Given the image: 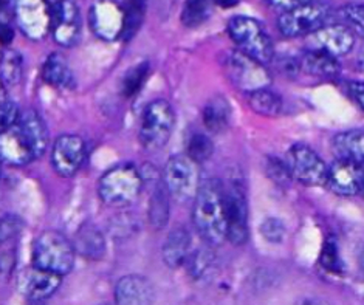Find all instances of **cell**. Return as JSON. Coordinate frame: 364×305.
Instances as JSON below:
<instances>
[{
	"mask_svg": "<svg viewBox=\"0 0 364 305\" xmlns=\"http://www.w3.org/2000/svg\"><path fill=\"white\" fill-rule=\"evenodd\" d=\"M285 10L277 17V28L287 38L314 34L326 27L328 5L321 2L284 4Z\"/></svg>",
	"mask_w": 364,
	"mask_h": 305,
	"instance_id": "6",
	"label": "cell"
},
{
	"mask_svg": "<svg viewBox=\"0 0 364 305\" xmlns=\"http://www.w3.org/2000/svg\"><path fill=\"white\" fill-rule=\"evenodd\" d=\"M363 265H364V255H363Z\"/></svg>",
	"mask_w": 364,
	"mask_h": 305,
	"instance_id": "48",
	"label": "cell"
},
{
	"mask_svg": "<svg viewBox=\"0 0 364 305\" xmlns=\"http://www.w3.org/2000/svg\"><path fill=\"white\" fill-rule=\"evenodd\" d=\"M314 47L335 58L348 55L355 46V34L346 25H326L311 34Z\"/></svg>",
	"mask_w": 364,
	"mask_h": 305,
	"instance_id": "17",
	"label": "cell"
},
{
	"mask_svg": "<svg viewBox=\"0 0 364 305\" xmlns=\"http://www.w3.org/2000/svg\"><path fill=\"white\" fill-rule=\"evenodd\" d=\"M14 259H16L14 252L10 250L0 252V279L10 277V274L14 269V264H16Z\"/></svg>",
	"mask_w": 364,
	"mask_h": 305,
	"instance_id": "40",
	"label": "cell"
},
{
	"mask_svg": "<svg viewBox=\"0 0 364 305\" xmlns=\"http://www.w3.org/2000/svg\"><path fill=\"white\" fill-rule=\"evenodd\" d=\"M223 67L231 82L247 93L268 89L272 82V76L267 72L265 65L259 64L257 60L248 58L239 50L227 55L223 59Z\"/></svg>",
	"mask_w": 364,
	"mask_h": 305,
	"instance_id": "9",
	"label": "cell"
},
{
	"mask_svg": "<svg viewBox=\"0 0 364 305\" xmlns=\"http://www.w3.org/2000/svg\"><path fill=\"white\" fill-rule=\"evenodd\" d=\"M261 232H262L264 239H267L268 242H272V243L281 242L284 234H285L284 223L277 219H267L261 225Z\"/></svg>",
	"mask_w": 364,
	"mask_h": 305,
	"instance_id": "39",
	"label": "cell"
},
{
	"mask_svg": "<svg viewBox=\"0 0 364 305\" xmlns=\"http://www.w3.org/2000/svg\"><path fill=\"white\" fill-rule=\"evenodd\" d=\"M169 220V194L166 186L160 185L154 189L149 200V222L154 228L161 230Z\"/></svg>",
	"mask_w": 364,
	"mask_h": 305,
	"instance_id": "26",
	"label": "cell"
},
{
	"mask_svg": "<svg viewBox=\"0 0 364 305\" xmlns=\"http://www.w3.org/2000/svg\"><path fill=\"white\" fill-rule=\"evenodd\" d=\"M48 130L36 110H23L17 123L0 132V160L10 166H25L46 154Z\"/></svg>",
	"mask_w": 364,
	"mask_h": 305,
	"instance_id": "1",
	"label": "cell"
},
{
	"mask_svg": "<svg viewBox=\"0 0 364 305\" xmlns=\"http://www.w3.org/2000/svg\"><path fill=\"white\" fill-rule=\"evenodd\" d=\"M73 247L77 255L89 260H100L106 255V239L98 226L93 223L81 225L76 232Z\"/></svg>",
	"mask_w": 364,
	"mask_h": 305,
	"instance_id": "21",
	"label": "cell"
},
{
	"mask_svg": "<svg viewBox=\"0 0 364 305\" xmlns=\"http://www.w3.org/2000/svg\"><path fill=\"white\" fill-rule=\"evenodd\" d=\"M23 230V220L16 214H5L0 217V245L19 236Z\"/></svg>",
	"mask_w": 364,
	"mask_h": 305,
	"instance_id": "34",
	"label": "cell"
},
{
	"mask_svg": "<svg viewBox=\"0 0 364 305\" xmlns=\"http://www.w3.org/2000/svg\"><path fill=\"white\" fill-rule=\"evenodd\" d=\"M228 34L239 51L259 64H270L274 58L273 42L256 19L247 16H234L228 22Z\"/></svg>",
	"mask_w": 364,
	"mask_h": 305,
	"instance_id": "5",
	"label": "cell"
},
{
	"mask_svg": "<svg viewBox=\"0 0 364 305\" xmlns=\"http://www.w3.org/2000/svg\"><path fill=\"white\" fill-rule=\"evenodd\" d=\"M348 93L352 101L364 112V81H353L348 84Z\"/></svg>",
	"mask_w": 364,
	"mask_h": 305,
	"instance_id": "41",
	"label": "cell"
},
{
	"mask_svg": "<svg viewBox=\"0 0 364 305\" xmlns=\"http://www.w3.org/2000/svg\"><path fill=\"white\" fill-rule=\"evenodd\" d=\"M211 13L210 2H186L183 13H181V22L185 23V27L194 28L206 22Z\"/></svg>",
	"mask_w": 364,
	"mask_h": 305,
	"instance_id": "31",
	"label": "cell"
},
{
	"mask_svg": "<svg viewBox=\"0 0 364 305\" xmlns=\"http://www.w3.org/2000/svg\"><path fill=\"white\" fill-rule=\"evenodd\" d=\"M230 104L223 97H214L206 102L203 107V123L208 130H211L214 134H219L225 130L230 124Z\"/></svg>",
	"mask_w": 364,
	"mask_h": 305,
	"instance_id": "25",
	"label": "cell"
},
{
	"mask_svg": "<svg viewBox=\"0 0 364 305\" xmlns=\"http://www.w3.org/2000/svg\"><path fill=\"white\" fill-rule=\"evenodd\" d=\"M319 262L323 265L327 272L340 274L343 272V262L340 257V251H338V247L335 240H327L323 247V251H321L319 256Z\"/></svg>",
	"mask_w": 364,
	"mask_h": 305,
	"instance_id": "33",
	"label": "cell"
},
{
	"mask_svg": "<svg viewBox=\"0 0 364 305\" xmlns=\"http://www.w3.org/2000/svg\"><path fill=\"white\" fill-rule=\"evenodd\" d=\"M360 196L364 198V164L361 166V183H360Z\"/></svg>",
	"mask_w": 364,
	"mask_h": 305,
	"instance_id": "46",
	"label": "cell"
},
{
	"mask_svg": "<svg viewBox=\"0 0 364 305\" xmlns=\"http://www.w3.org/2000/svg\"><path fill=\"white\" fill-rule=\"evenodd\" d=\"M191 245H193V239L185 228H176L171 231L163 243L161 252L164 264L171 268H178L186 264L191 256Z\"/></svg>",
	"mask_w": 364,
	"mask_h": 305,
	"instance_id": "22",
	"label": "cell"
},
{
	"mask_svg": "<svg viewBox=\"0 0 364 305\" xmlns=\"http://www.w3.org/2000/svg\"><path fill=\"white\" fill-rule=\"evenodd\" d=\"M299 65L309 75L318 77H335L341 72V65L338 63V58L318 48H307L301 56Z\"/></svg>",
	"mask_w": 364,
	"mask_h": 305,
	"instance_id": "23",
	"label": "cell"
},
{
	"mask_svg": "<svg viewBox=\"0 0 364 305\" xmlns=\"http://www.w3.org/2000/svg\"><path fill=\"white\" fill-rule=\"evenodd\" d=\"M193 202V222L197 232L208 245H220L227 240L225 193L220 180H203Z\"/></svg>",
	"mask_w": 364,
	"mask_h": 305,
	"instance_id": "2",
	"label": "cell"
},
{
	"mask_svg": "<svg viewBox=\"0 0 364 305\" xmlns=\"http://www.w3.org/2000/svg\"><path fill=\"white\" fill-rule=\"evenodd\" d=\"M42 80L55 89H73L75 76L67 59L60 53H51L42 67Z\"/></svg>",
	"mask_w": 364,
	"mask_h": 305,
	"instance_id": "24",
	"label": "cell"
},
{
	"mask_svg": "<svg viewBox=\"0 0 364 305\" xmlns=\"http://www.w3.org/2000/svg\"><path fill=\"white\" fill-rule=\"evenodd\" d=\"M124 4L97 2L90 8V25L95 34L101 39H121L124 30Z\"/></svg>",
	"mask_w": 364,
	"mask_h": 305,
	"instance_id": "14",
	"label": "cell"
},
{
	"mask_svg": "<svg viewBox=\"0 0 364 305\" xmlns=\"http://www.w3.org/2000/svg\"><path fill=\"white\" fill-rule=\"evenodd\" d=\"M124 11H126V19H124V30L121 34V39H131L134 34L140 28L143 22V14H144V4L141 2H129L124 4Z\"/></svg>",
	"mask_w": 364,
	"mask_h": 305,
	"instance_id": "32",
	"label": "cell"
},
{
	"mask_svg": "<svg viewBox=\"0 0 364 305\" xmlns=\"http://www.w3.org/2000/svg\"><path fill=\"white\" fill-rule=\"evenodd\" d=\"M186 264H189V273L194 277H203L206 273H210L213 256L208 251H196L194 255L191 252Z\"/></svg>",
	"mask_w": 364,
	"mask_h": 305,
	"instance_id": "36",
	"label": "cell"
},
{
	"mask_svg": "<svg viewBox=\"0 0 364 305\" xmlns=\"http://www.w3.org/2000/svg\"><path fill=\"white\" fill-rule=\"evenodd\" d=\"M154 301V285L141 274L123 276L115 285L117 305H152Z\"/></svg>",
	"mask_w": 364,
	"mask_h": 305,
	"instance_id": "16",
	"label": "cell"
},
{
	"mask_svg": "<svg viewBox=\"0 0 364 305\" xmlns=\"http://www.w3.org/2000/svg\"><path fill=\"white\" fill-rule=\"evenodd\" d=\"M14 38V30L8 21H4L2 17H0V42L4 43V46H8Z\"/></svg>",
	"mask_w": 364,
	"mask_h": 305,
	"instance_id": "42",
	"label": "cell"
},
{
	"mask_svg": "<svg viewBox=\"0 0 364 305\" xmlns=\"http://www.w3.org/2000/svg\"><path fill=\"white\" fill-rule=\"evenodd\" d=\"M225 214H227V239L232 245H244L248 240V203L245 189L239 181L223 185Z\"/></svg>",
	"mask_w": 364,
	"mask_h": 305,
	"instance_id": "11",
	"label": "cell"
},
{
	"mask_svg": "<svg viewBox=\"0 0 364 305\" xmlns=\"http://www.w3.org/2000/svg\"><path fill=\"white\" fill-rule=\"evenodd\" d=\"M248 102L251 109L264 117H276L282 110V100L268 89L248 93Z\"/></svg>",
	"mask_w": 364,
	"mask_h": 305,
	"instance_id": "27",
	"label": "cell"
},
{
	"mask_svg": "<svg viewBox=\"0 0 364 305\" xmlns=\"http://www.w3.org/2000/svg\"><path fill=\"white\" fill-rule=\"evenodd\" d=\"M0 176H2V160H0Z\"/></svg>",
	"mask_w": 364,
	"mask_h": 305,
	"instance_id": "47",
	"label": "cell"
},
{
	"mask_svg": "<svg viewBox=\"0 0 364 305\" xmlns=\"http://www.w3.org/2000/svg\"><path fill=\"white\" fill-rule=\"evenodd\" d=\"M213 152H214V144L211 141V138L208 137V135L200 134V132H196V134H193V135L188 138L186 155L196 164L210 160Z\"/></svg>",
	"mask_w": 364,
	"mask_h": 305,
	"instance_id": "29",
	"label": "cell"
},
{
	"mask_svg": "<svg viewBox=\"0 0 364 305\" xmlns=\"http://www.w3.org/2000/svg\"><path fill=\"white\" fill-rule=\"evenodd\" d=\"M22 77V58L17 51L5 48L0 56V80L5 85H14Z\"/></svg>",
	"mask_w": 364,
	"mask_h": 305,
	"instance_id": "28",
	"label": "cell"
},
{
	"mask_svg": "<svg viewBox=\"0 0 364 305\" xmlns=\"http://www.w3.org/2000/svg\"><path fill=\"white\" fill-rule=\"evenodd\" d=\"M176 124V112L166 100H155L146 106L141 126L140 143L146 151H159L169 141Z\"/></svg>",
	"mask_w": 364,
	"mask_h": 305,
	"instance_id": "7",
	"label": "cell"
},
{
	"mask_svg": "<svg viewBox=\"0 0 364 305\" xmlns=\"http://www.w3.org/2000/svg\"><path fill=\"white\" fill-rule=\"evenodd\" d=\"M200 183L197 164L188 155H172L168 160L163 171V185L177 202L194 200Z\"/></svg>",
	"mask_w": 364,
	"mask_h": 305,
	"instance_id": "8",
	"label": "cell"
},
{
	"mask_svg": "<svg viewBox=\"0 0 364 305\" xmlns=\"http://www.w3.org/2000/svg\"><path fill=\"white\" fill-rule=\"evenodd\" d=\"M344 19L353 34L364 38V4H349L344 8Z\"/></svg>",
	"mask_w": 364,
	"mask_h": 305,
	"instance_id": "35",
	"label": "cell"
},
{
	"mask_svg": "<svg viewBox=\"0 0 364 305\" xmlns=\"http://www.w3.org/2000/svg\"><path fill=\"white\" fill-rule=\"evenodd\" d=\"M21 113L22 112L19 110V106L11 101L0 104V132L13 127L17 123V119H19Z\"/></svg>",
	"mask_w": 364,
	"mask_h": 305,
	"instance_id": "37",
	"label": "cell"
},
{
	"mask_svg": "<svg viewBox=\"0 0 364 305\" xmlns=\"http://www.w3.org/2000/svg\"><path fill=\"white\" fill-rule=\"evenodd\" d=\"M355 65H357L360 72L364 73V46L360 48V51L357 53V58H355Z\"/></svg>",
	"mask_w": 364,
	"mask_h": 305,
	"instance_id": "44",
	"label": "cell"
},
{
	"mask_svg": "<svg viewBox=\"0 0 364 305\" xmlns=\"http://www.w3.org/2000/svg\"><path fill=\"white\" fill-rule=\"evenodd\" d=\"M59 287L60 276L47 273L36 267L25 269L19 277V290L30 301L47 299L58 291Z\"/></svg>",
	"mask_w": 364,
	"mask_h": 305,
	"instance_id": "18",
	"label": "cell"
},
{
	"mask_svg": "<svg viewBox=\"0 0 364 305\" xmlns=\"http://www.w3.org/2000/svg\"><path fill=\"white\" fill-rule=\"evenodd\" d=\"M336 160L349 161L363 166L364 164V130L353 129L338 134L332 141Z\"/></svg>",
	"mask_w": 364,
	"mask_h": 305,
	"instance_id": "20",
	"label": "cell"
},
{
	"mask_svg": "<svg viewBox=\"0 0 364 305\" xmlns=\"http://www.w3.org/2000/svg\"><path fill=\"white\" fill-rule=\"evenodd\" d=\"M143 188L141 173L134 164H118L100 178L98 194L104 203L114 208L132 205Z\"/></svg>",
	"mask_w": 364,
	"mask_h": 305,
	"instance_id": "4",
	"label": "cell"
},
{
	"mask_svg": "<svg viewBox=\"0 0 364 305\" xmlns=\"http://www.w3.org/2000/svg\"><path fill=\"white\" fill-rule=\"evenodd\" d=\"M5 97H6V90H5V84H4V81L0 80V104L2 102H5L6 100H5Z\"/></svg>",
	"mask_w": 364,
	"mask_h": 305,
	"instance_id": "45",
	"label": "cell"
},
{
	"mask_svg": "<svg viewBox=\"0 0 364 305\" xmlns=\"http://www.w3.org/2000/svg\"><path fill=\"white\" fill-rule=\"evenodd\" d=\"M296 305H331V304L321 298H304V299H299Z\"/></svg>",
	"mask_w": 364,
	"mask_h": 305,
	"instance_id": "43",
	"label": "cell"
},
{
	"mask_svg": "<svg viewBox=\"0 0 364 305\" xmlns=\"http://www.w3.org/2000/svg\"><path fill=\"white\" fill-rule=\"evenodd\" d=\"M50 33L63 47H73L81 36V16L73 2H47Z\"/></svg>",
	"mask_w": 364,
	"mask_h": 305,
	"instance_id": "12",
	"label": "cell"
},
{
	"mask_svg": "<svg viewBox=\"0 0 364 305\" xmlns=\"http://www.w3.org/2000/svg\"><path fill=\"white\" fill-rule=\"evenodd\" d=\"M14 19L17 27L30 39H42L50 31V14L47 2H17L14 4Z\"/></svg>",
	"mask_w": 364,
	"mask_h": 305,
	"instance_id": "15",
	"label": "cell"
},
{
	"mask_svg": "<svg viewBox=\"0 0 364 305\" xmlns=\"http://www.w3.org/2000/svg\"><path fill=\"white\" fill-rule=\"evenodd\" d=\"M149 63H141L131 70H127V73L123 77V82H121V90L126 98H132L135 95L143 89V84L146 81L147 75H149Z\"/></svg>",
	"mask_w": 364,
	"mask_h": 305,
	"instance_id": "30",
	"label": "cell"
},
{
	"mask_svg": "<svg viewBox=\"0 0 364 305\" xmlns=\"http://www.w3.org/2000/svg\"><path fill=\"white\" fill-rule=\"evenodd\" d=\"M267 171L268 176H270L276 183L279 185H285L289 180H291L290 171L287 168V163L281 161L279 159H270L267 163Z\"/></svg>",
	"mask_w": 364,
	"mask_h": 305,
	"instance_id": "38",
	"label": "cell"
},
{
	"mask_svg": "<svg viewBox=\"0 0 364 305\" xmlns=\"http://www.w3.org/2000/svg\"><path fill=\"white\" fill-rule=\"evenodd\" d=\"M73 243L63 234L47 230L41 232L33 245V267L56 276H65L75 265Z\"/></svg>",
	"mask_w": 364,
	"mask_h": 305,
	"instance_id": "3",
	"label": "cell"
},
{
	"mask_svg": "<svg viewBox=\"0 0 364 305\" xmlns=\"http://www.w3.org/2000/svg\"><path fill=\"white\" fill-rule=\"evenodd\" d=\"M287 168L291 178L306 186H323L327 183L328 166L306 144H294L287 154Z\"/></svg>",
	"mask_w": 364,
	"mask_h": 305,
	"instance_id": "10",
	"label": "cell"
},
{
	"mask_svg": "<svg viewBox=\"0 0 364 305\" xmlns=\"http://www.w3.org/2000/svg\"><path fill=\"white\" fill-rule=\"evenodd\" d=\"M87 154L84 139L77 135H60L51 147V166L58 176L68 178L81 169Z\"/></svg>",
	"mask_w": 364,
	"mask_h": 305,
	"instance_id": "13",
	"label": "cell"
},
{
	"mask_svg": "<svg viewBox=\"0 0 364 305\" xmlns=\"http://www.w3.org/2000/svg\"><path fill=\"white\" fill-rule=\"evenodd\" d=\"M361 183V166L349 161L336 160L328 166V176L326 185L331 188L335 194L352 197L360 194Z\"/></svg>",
	"mask_w": 364,
	"mask_h": 305,
	"instance_id": "19",
	"label": "cell"
}]
</instances>
